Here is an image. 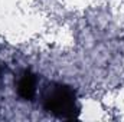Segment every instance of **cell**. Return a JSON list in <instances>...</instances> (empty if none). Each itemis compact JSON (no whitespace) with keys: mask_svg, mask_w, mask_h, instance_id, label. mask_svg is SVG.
Wrapping results in <instances>:
<instances>
[{"mask_svg":"<svg viewBox=\"0 0 124 122\" xmlns=\"http://www.w3.org/2000/svg\"><path fill=\"white\" fill-rule=\"evenodd\" d=\"M38 92V78L29 70H25L17 79V95L25 99L32 101Z\"/></svg>","mask_w":124,"mask_h":122,"instance_id":"cell-2","label":"cell"},{"mask_svg":"<svg viewBox=\"0 0 124 122\" xmlns=\"http://www.w3.org/2000/svg\"><path fill=\"white\" fill-rule=\"evenodd\" d=\"M42 102L43 108L49 114L63 119L77 118L81 109L75 91L71 86L62 83L48 85L42 93Z\"/></svg>","mask_w":124,"mask_h":122,"instance_id":"cell-1","label":"cell"}]
</instances>
